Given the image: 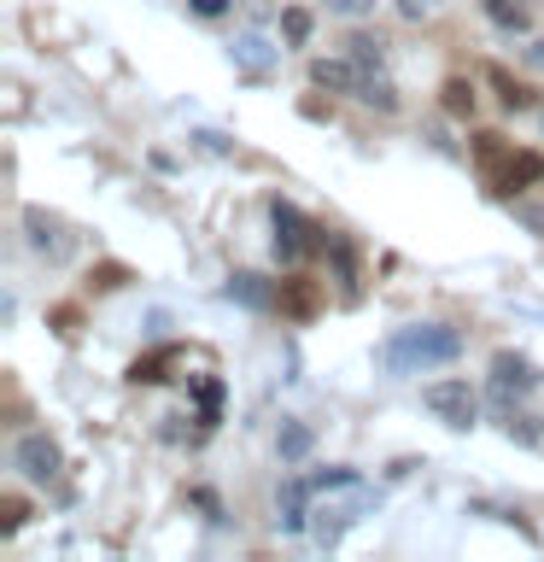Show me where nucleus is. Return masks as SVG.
Instances as JSON below:
<instances>
[{"label":"nucleus","instance_id":"nucleus-6","mask_svg":"<svg viewBox=\"0 0 544 562\" xmlns=\"http://www.w3.org/2000/svg\"><path fill=\"white\" fill-rule=\"evenodd\" d=\"M12 469L24 474V481H35V486H47V481H59L65 457H59V446H53L47 434H24L12 446Z\"/></svg>","mask_w":544,"mask_h":562},{"label":"nucleus","instance_id":"nucleus-27","mask_svg":"<svg viewBox=\"0 0 544 562\" xmlns=\"http://www.w3.org/2000/svg\"><path fill=\"white\" fill-rule=\"evenodd\" d=\"M123 281H129V270H123V263H100V270H88V288H100V293L123 288Z\"/></svg>","mask_w":544,"mask_h":562},{"label":"nucleus","instance_id":"nucleus-3","mask_svg":"<svg viewBox=\"0 0 544 562\" xmlns=\"http://www.w3.org/2000/svg\"><path fill=\"white\" fill-rule=\"evenodd\" d=\"M24 240H30V252L47 258V263H65L70 252H77L70 223L59 217V211H47V205H24Z\"/></svg>","mask_w":544,"mask_h":562},{"label":"nucleus","instance_id":"nucleus-22","mask_svg":"<svg viewBox=\"0 0 544 562\" xmlns=\"http://www.w3.org/2000/svg\"><path fill=\"white\" fill-rule=\"evenodd\" d=\"M503 135L498 130H480V135H474V165H480V176H491V170H498L503 165Z\"/></svg>","mask_w":544,"mask_h":562},{"label":"nucleus","instance_id":"nucleus-7","mask_svg":"<svg viewBox=\"0 0 544 562\" xmlns=\"http://www.w3.org/2000/svg\"><path fill=\"white\" fill-rule=\"evenodd\" d=\"M369 504H381V498H375V492H363V486H358V504H316L310 509V539L322 544V551H333V544L345 539V527L358 521Z\"/></svg>","mask_w":544,"mask_h":562},{"label":"nucleus","instance_id":"nucleus-4","mask_svg":"<svg viewBox=\"0 0 544 562\" xmlns=\"http://www.w3.org/2000/svg\"><path fill=\"white\" fill-rule=\"evenodd\" d=\"M421 404H428V411L445 422V428H456V434H468L474 416H480V398H474L468 381H433L428 393H421Z\"/></svg>","mask_w":544,"mask_h":562},{"label":"nucleus","instance_id":"nucleus-31","mask_svg":"<svg viewBox=\"0 0 544 562\" xmlns=\"http://www.w3.org/2000/svg\"><path fill=\"white\" fill-rule=\"evenodd\" d=\"M53 323H59V334H77V305H59V311H53Z\"/></svg>","mask_w":544,"mask_h":562},{"label":"nucleus","instance_id":"nucleus-11","mask_svg":"<svg viewBox=\"0 0 544 562\" xmlns=\"http://www.w3.org/2000/svg\"><path fill=\"white\" fill-rule=\"evenodd\" d=\"M235 305H246V311H270V305H281V293H275V281H263L258 270H235L228 276V288H223Z\"/></svg>","mask_w":544,"mask_h":562},{"label":"nucleus","instance_id":"nucleus-33","mask_svg":"<svg viewBox=\"0 0 544 562\" xmlns=\"http://www.w3.org/2000/svg\"><path fill=\"white\" fill-rule=\"evenodd\" d=\"M526 65H533V70H544V35H539L533 47H526Z\"/></svg>","mask_w":544,"mask_h":562},{"label":"nucleus","instance_id":"nucleus-20","mask_svg":"<svg viewBox=\"0 0 544 562\" xmlns=\"http://www.w3.org/2000/svg\"><path fill=\"white\" fill-rule=\"evenodd\" d=\"M275 451H281V463H298V457L310 451V428H305V422H281Z\"/></svg>","mask_w":544,"mask_h":562},{"label":"nucleus","instance_id":"nucleus-19","mask_svg":"<svg viewBox=\"0 0 544 562\" xmlns=\"http://www.w3.org/2000/svg\"><path fill=\"white\" fill-rule=\"evenodd\" d=\"M175 358H182L175 346H165V351H147V358H135V363H129V381H135V386H140V381H165V369H170Z\"/></svg>","mask_w":544,"mask_h":562},{"label":"nucleus","instance_id":"nucleus-29","mask_svg":"<svg viewBox=\"0 0 544 562\" xmlns=\"http://www.w3.org/2000/svg\"><path fill=\"white\" fill-rule=\"evenodd\" d=\"M328 12L333 18H369V12H375V0H328Z\"/></svg>","mask_w":544,"mask_h":562},{"label":"nucleus","instance_id":"nucleus-21","mask_svg":"<svg viewBox=\"0 0 544 562\" xmlns=\"http://www.w3.org/2000/svg\"><path fill=\"white\" fill-rule=\"evenodd\" d=\"M439 105H445L451 117H474V82L468 77H451L445 88H439Z\"/></svg>","mask_w":544,"mask_h":562},{"label":"nucleus","instance_id":"nucleus-18","mask_svg":"<svg viewBox=\"0 0 544 562\" xmlns=\"http://www.w3.org/2000/svg\"><path fill=\"white\" fill-rule=\"evenodd\" d=\"M363 105H375V112H398V88L381 77V70H363V88H358Z\"/></svg>","mask_w":544,"mask_h":562},{"label":"nucleus","instance_id":"nucleus-5","mask_svg":"<svg viewBox=\"0 0 544 562\" xmlns=\"http://www.w3.org/2000/svg\"><path fill=\"white\" fill-rule=\"evenodd\" d=\"M539 381H544V375L521 358V351H498V358H491V404H498L503 416L515 411V398H521V393H533Z\"/></svg>","mask_w":544,"mask_h":562},{"label":"nucleus","instance_id":"nucleus-16","mask_svg":"<svg viewBox=\"0 0 544 562\" xmlns=\"http://www.w3.org/2000/svg\"><path fill=\"white\" fill-rule=\"evenodd\" d=\"M345 53H351L363 70H381V65H386V42H381V35H369V30H351V35H345Z\"/></svg>","mask_w":544,"mask_h":562},{"label":"nucleus","instance_id":"nucleus-24","mask_svg":"<svg viewBox=\"0 0 544 562\" xmlns=\"http://www.w3.org/2000/svg\"><path fill=\"white\" fill-rule=\"evenodd\" d=\"M24 521H30V504L18 498V492H7V498H0V539H12Z\"/></svg>","mask_w":544,"mask_h":562},{"label":"nucleus","instance_id":"nucleus-15","mask_svg":"<svg viewBox=\"0 0 544 562\" xmlns=\"http://www.w3.org/2000/svg\"><path fill=\"white\" fill-rule=\"evenodd\" d=\"M228 53H235V65H240V70H252V77H258V70H270V65H275V47L263 42V35H240V42L228 47Z\"/></svg>","mask_w":544,"mask_h":562},{"label":"nucleus","instance_id":"nucleus-23","mask_svg":"<svg viewBox=\"0 0 544 562\" xmlns=\"http://www.w3.org/2000/svg\"><path fill=\"white\" fill-rule=\"evenodd\" d=\"M193 398H200V422L211 428V422L223 416V381H217V375H205L200 386H193Z\"/></svg>","mask_w":544,"mask_h":562},{"label":"nucleus","instance_id":"nucleus-8","mask_svg":"<svg viewBox=\"0 0 544 562\" xmlns=\"http://www.w3.org/2000/svg\"><path fill=\"white\" fill-rule=\"evenodd\" d=\"M533 182H544V153H503V165L486 176V188L498 193V200H515V193H526Z\"/></svg>","mask_w":544,"mask_h":562},{"label":"nucleus","instance_id":"nucleus-9","mask_svg":"<svg viewBox=\"0 0 544 562\" xmlns=\"http://www.w3.org/2000/svg\"><path fill=\"white\" fill-rule=\"evenodd\" d=\"M310 492H316V486L298 481V474H293V481H281V492H275V509H281L275 521H281V533H305V527H310V509H305Z\"/></svg>","mask_w":544,"mask_h":562},{"label":"nucleus","instance_id":"nucleus-17","mask_svg":"<svg viewBox=\"0 0 544 562\" xmlns=\"http://www.w3.org/2000/svg\"><path fill=\"white\" fill-rule=\"evenodd\" d=\"M486 18H491L498 30H515V35L533 30V12H526L521 0H486Z\"/></svg>","mask_w":544,"mask_h":562},{"label":"nucleus","instance_id":"nucleus-10","mask_svg":"<svg viewBox=\"0 0 544 562\" xmlns=\"http://www.w3.org/2000/svg\"><path fill=\"white\" fill-rule=\"evenodd\" d=\"M310 82L328 88V94H358V88H363V65L351 59V53H345V59H310Z\"/></svg>","mask_w":544,"mask_h":562},{"label":"nucleus","instance_id":"nucleus-26","mask_svg":"<svg viewBox=\"0 0 544 562\" xmlns=\"http://www.w3.org/2000/svg\"><path fill=\"white\" fill-rule=\"evenodd\" d=\"M281 35H287L293 47H305L310 42V12L305 7H287V12H281Z\"/></svg>","mask_w":544,"mask_h":562},{"label":"nucleus","instance_id":"nucleus-25","mask_svg":"<svg viewBox=\"0 0 544 562\" xmlns=\"http://www.w3.org/2000/svg\"><path fill=\"white\" fill-rule=\"evenodd\" d=\"M503 434L515 439V446H539V439H544V428H539V416H515V411L503 416Z\"/></svg>","mask_w":544,"mask_h":562},{"label":"nucleus","instance_id":"nucleus-1","mask_svg":"<svg viewBox=\"0 0 544 562\" xmlns=\"http://www.w3.org/2000/svg\"><path fill=\"white\" fill-rule=\"evenodd\" d=\"M456 358H463V334L451 323H410L381 346V363L393 369V375H416V369L456 363Z\"/></svg>","mask_w":544,"mask_h":562},{"label":"nucleus","instance_id":"nucleus-30","mask_svg":"<svg viewBox=\"0 0 544 562\" xmlns=\"http://www.w3.org/2000/svg\"><path fill=\"white\" fill-rule=\"evenodd\" d=\"M188 7L200 12V18H223V12H228V0H188Z\"/></svg>","mask_w":544,"mask_h":562},{"label":"nucleus","instance_id":"nucleus-2","mask_svg":"<svg viewBox=\"0 0 544 562\" xmlns=\"http://www.w3.org/2000/svg\"><path fill=\"white\" fill-rule=\"evenodd\" d=\"M270 223H275V258L281 263H305V258H316L328 246V235L293 200H270Z\"/></svg>","mask_w":544,"mask_h":562},{"label":"nucleus","instance_id":"nucleus-34","mask_svg":"<svg viewBox=\"0 0 544 562\" xmlns=\"http://www.w3.org/2000/svg\"><path fill=\"white\" fill-rule=\"evenodd\" d=\"M539 130H544V105H539Z\"/></svg>","mask_w":544,"mask_h":562},{"label":"nucleus","instance_id":"nucleus-12","mask_svg":"<svg viewBox=\"0 0 544 562\" xmlns=\"http://www.w3.org/2000/svg\"><path fill=\"white\" fill-rule=\"evenodd\" d=\"M322 252L333 258V281H340V299H345V305H358V252H351V240L345 235H328V246H322Z\"/></svg>","mask_w":544,"mask_h":562},{"label":"nucleus","instance_id":"nucleus-28","mask_svg":"<svg viewBox=\"0 0 544 562\" xmlns=\"http://www.w3.org/2000/svg\"><path fill=\"white\" fill-rule=\"evenodd\" d=\"M515 217H521L526 228H533L539 240H544V205H533V200H515Z\"/></svg>","mask_w":544,"mask_h":562},{"label":"nucleus","instance_id":"nucleus-13","mask_svg":"<svg viewBox=\"0 0 544 562\" xmlns=\"http://www.w3.org/2000/svg\"><path fill=\"white\" fill-rule=\"evenodd\" d=\"M486 82L498 88L503 112H526V105H533V88H526V82H515V77H509V70H503V65H486Z\"/></svg>","mask_w":544,"mask_h":562},{"label":"nucleus","instance_id":"nucleus-32","mask_svg":"<svg viewBox=\"0 0 544 562\" xmlns=\"http://www.w3.org/2000/svg\"><path fill=\"white\" fill-rule=\"evenodd\" d=\"M398 12H404V18H428L433 0H398Z\"/></svg>","mask_w":544,"mask_h":562},{"label":"nucleus","instance_id":"nucleus-14","mask_svg":"<svg viewBox=\"0 0 544 562\" xmlns=\"http://www.w3.org/2000/svg\"><path fill=\"white\" fill-rule=\"evenodd\" d=\"M316 305H322V293H316V281H287V288H281V311L287 316H298V323H305V316H316Z\"/></svg>","mask_w":544,"mask_h":562}]
</instances>
